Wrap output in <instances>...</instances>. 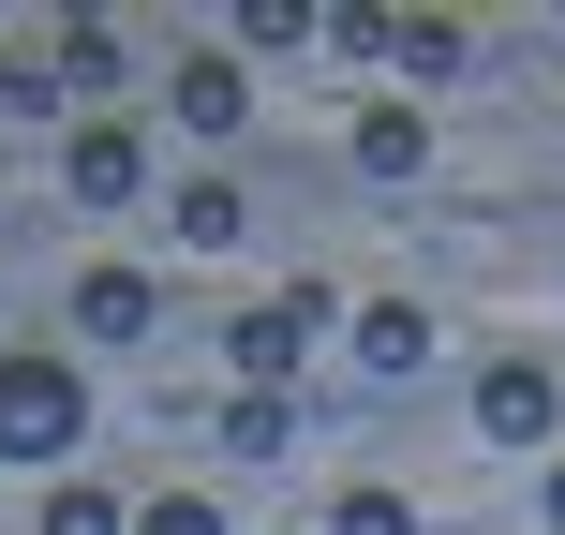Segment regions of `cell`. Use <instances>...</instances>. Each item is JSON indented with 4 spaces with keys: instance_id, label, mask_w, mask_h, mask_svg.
Returning a JSON list of instances; mask_svg holds the SVG:
<instances>
[{
    "instance_id": "6da1fadb",
    "label": "cell",
    "mask_w": 565,
    "mask_h": 535,
    "mask_svg": "<svg viewBox=\"0 0 565 535\" xmlns=\"http://www.w3.org/2000/svg\"><path fill=\"white\" fill-rule=\"evenodd\" d=\"M75 431H89L75 357H0V461H75Z\"/></svg>"
},
{
    "instance_id": "7a4b0ae2",
    "label": "cell",
    "mask_w": 565,
    "mask_h": 535,
    "mask_svg": "<svg viewBox=\"0 0 565 535\" xmlns=\"http://www.w3.org/2000/svg\"><path fill=\"white\" fill-rule=\"evenodd\" d=\"M328 282H282V298L268 312H238V328H224V372H238V387H268V402H298V372H312V342H328Z\"/></svg>"
},
{
    "instance_id": "3957f363",
    "label": "cell",
    "mask_w": 565,
    "mask_h": 535,
    "mask_svg": "<svg viewBox=\"0 0 565 535\" xmlns=\"http://www.w3.org/2000/svg\"><path fill=\"white\" fill-rule=\"evenodd\" d=\"M477 431H491V447H551V431H565V372L551 357H491L477 372Z\"/></svg>"
},
{
    "instance_id": "277c9868",
    "label": "cell",
    "mask_w": 565,
    "mask_h": 535,
    "mask_svg": "<svg viewBox=\"0 0 565 535\" xmlns=\"http://www.w3.org/2000/svg\"><path fill=\"white\" fill-rule=\"evenodd\" d=\"M60 179H75L89 208H135V194H149V135H135V119H75V149H60Z\"/></svg>"
},
{
    "instance_id": "5b68a950",
    "label": "cell",
    "mask_w": 565,
    "mask_h": 535,
    "mask_svg": "<svg viewBox=\"0 0 565 535\" xmlns=\"http://www.w3.org/2000/svg\"><path fill=\"white\" fill-rule=\"evenodd\" d=\"M119 60H135V45H119V15H60V30H45V75H60V89H89V119H105Z\"/></svg>"
},
{
    "instance_id": "8992f818",
    "label": "cell",
    "mask_w": 565,
    "mask_h": 535,
    "mask_svg": "<svg viewBox=\"0 0 565 535\" xmlns=\"http://www.w3.org/2000/svg\"><path fill=\"white\" fill-rule=\"evenodd\" d=\"M164 105L194 119V135H238V119H254V75H238L224 45H194V60H179V89H164Z\"/></svg>"
},
{
    "instance_id": "52a82bcc",
    "label": "cell",
    "mask_w": 565,
    "mask_h": 535,
    "mask_svg": "<svg viewBox=\"0 0 565 535\" xmlns=\"http://www.w3.org/2000/svg\"><path fill=\"white\" fill-rule=\"evenodd\" d=\"M149 312H164L149 268H75V328H89V342H149Z\"/></svg>"
},
{
    "instance_id": "ba28073f",
    "label": "cell",
    "mask_w": 565,
    "mask_h": 535,
    "mask_svg": "<svg viewBox=\"0 0 565 535\" xmlns=\"http://www.w3.org/2000/svg\"><path fill=\"white\" fill-rule=\"evenodd\" d=\"M358 372H387V387L431 372V312H417V298H358Z\"/></svg>"
},
{
    "instance_id": "9c48e42d",
    "label": "cell",
    "mask_w": 565,
    "mask_h": 535,
    "mask_svg": "<svg viewBox=\"0 0 565 535\" xmlns=\"http://www.w3.org/2000/svg\"><path fill=\"white\" fill-rule=\"evenodd\" d=\"M358 164H372V179H431V119H417V105H372V119H358Z\"/></svg>"
},
{
    "instance_id": "30bf717a",
    "label": "cell",
    "mask_w": 565,
    "mask_h": 535,
    "mask_svg": "<svg viewBox=\"0 0 565 535\" xmlns=\"http://www.w3.org/2000/svg\"><path fill=\"white\" fill-rule=\"evenodd\" d=\"M164 224H179V254H238V224H254V208H238L224 179H194V194H164Z\"/></svg>"
},
{
    "instance_id": "8fae6325",
    "label": "cell",
    "mask_w": 565,
    "mask_h": 535,
    "mask_svg": "<svg viewBox=\"0 0 565 535\" xmlns=\"http://www.w3.org/2000/svg\"><path fill=\"white\" fill-rule=\"evenodd\" d=\"M224 447H238V461H282V447H298V402H268V387H224Z\"/></svg>"
},
{
    "instance_id": "7c38bea8",
    "label": "cell",
    "mask_w": 565,
    "mask_h": 535,
    "mask_svg": "<svg viewBox=\"0 0 565 535\" xmlns=\"http://www.w3.org/2000/svg\"><path fill=\"white\" fill-rule=\"evenodd\" d=\"M45 535H135V506L89 491V477H60V491H45Z\"/></svg>"
},
{
    "instance_id": "4fadbf2b",
    "label": "cell",
    "mask_w": 565,
    "mask_h": 535,
    "mask_svg": "<svg viewBox=\"0 0 565 535\" xmlns=\"http://www.w3.org/2000/svg\"><path fill=\"white\" fill-rule=\"evenodd\" d=\"M328 535H417V506H402V491H342Z\"/></svg>"
},
{
    "instance_id": "5bb4252c",
    "label": "cell",
    "mask_w": 565,
    "mask_h": 535,
    "mask_svg": "<svg viewBox=\"0 0 565 535\" xmlns=\"http://www.w3.org/2000/svg\"><path fill=\"white\" fill-rule=\"evenodd\" d=\"M135 535H224V506H209V491H149Z\"/></svg>"
},
{
    "instance_id": "9a60e30c",
    "label": "cell",
    "mask_w": 565,
    "mask_h": 535,
    "mask_svg": "<svg viewBox=\"0 0 565 535\" xmlns=\"http://www.w3.org/2000/svg\"><path fill=\"white\" fill-rule=\"evenodd\" d=\"M536 521H551V535H565V461H551V491H536Z\"/></svg>"
}]
</instances>
